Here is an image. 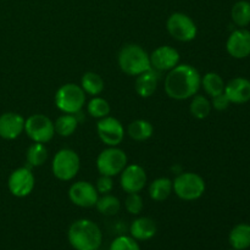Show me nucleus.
<instances>
[{
    "label": "nucleus",
    "instance_id": "obj_3",
    "mask_svg": "<svg viewBox=\"0 0 250 250\" xmlns=\"http://www.w3.org/2000/svg\"><path fill=\"white\" fill-rule=\"evenodd\" d=\"M119 66L128 76H139L150 70V56L142 46L127 44L119 53Z\"/></svg>",
    "mask_w": 250,
    "mask_h": 250
},
{
    "label": "nucleus",
    "instance_id": "obj_7",
    "mask_svg": "<svg viewBox=\"0 0 250 250\" xmlns=\"http://www.w3.org/2000/svg\"><path fill=\"white\" fill-rule=\"evenodd\" d=\"M126 166V153L117 146H107L97 158V168L100 175L114 177L120 175Z\"/></svg>",
    "mask_w": 250,
    "mask_h": 250
},
{
    "label": "nucleus",
    "instance_id": "obj_32",
    "mask_svg": "<svg viewBox=\"0 0 250 250\" xmlns=\"http://www.w3.org/2000/svg\"><path fill=\"white\" fill-rule=\"evenodd\" d=\"M126 210L132 215H139L144 208V203L139 193H128L125 200Z\"/></svg>",
    "mask_w": 250,
    "mask_h": 250
},
{
    "label": "nucleus",
    "instance_id": "obj_4",
    "mask_svg": "<svg viewBox=\"0 0 250 250\" xmlns=\"http://www.w3.org/2000/svg\"><path fill=\"white\" fill-rule=\"evenodd\" d=\"M85 104V93L81 85L66 83L55 93V105L63 114H77Z\"/></svg>",
    "mask_w": 250,
    "mask_h": 250
},
{
    "label": "nucleus",
    "instance_id": "obj_1",
    "mask_svg": "<svg viewBox=\"0 0 250 250\" xmlns=\"http://www.w3.org/2000/svg\"><path fill=\"white\" fill-rule=\"evenodd\" d=\"M166 94L175 100H186L198 94L202 87L199 71L188 63H178L165 77Z\"/></svg>",
    "mask_w": 250,
    "mask_h": 250
},
{
    "label": "nucleus",
    "instance_id": "obj_2",
    "mask_svg": "<svg viewBox=\"0 0 250 250\" xmlns=\"http://www.w3.org/2000/svg\"><path fill=\"white\" fill-rule=\"evenodd\" d=\"M67 238L75 250H98L103 243V233L92 220L81 219L73 222L67 232Z\"/></svg>",
    "mask_w": 250,
    "mask_h": 250
},
{
    "label": "nucleus",
    "instance_id": "obj_29",
    "mask_svg": "<svg viewBox=\"0 0 250 250\" xmlns=\"http://www.w3.org/2000/svg\"><path fill=\"white\" fill-rule=\"evenodd\" d=\"M26 158L31 166H42L48 159V149L43 143H33L27 149Z\"/></svg>",
    "mask_w": 250,
    "mask_h": 250
},
{
    "label": "nucleus",
    "instance_id": "obj_24",
    "mask_svg": "<svg viewBox=\"0 0 250 250\" xmlns=\"http://www.w3.org/2000/svg\"><path fill=\"white\" fill-rule=\"evenodd\" d=\"M81 87L85 94L97 97L104 90V80L95 72H85L81 80Z\"/></svg>",
    "mask_w": 250,
    "mask_h": 250
},
{
    "label": "nucleus",
    "instance_id": "obj_12",
    "mask_svg": "<svg viewBox=\"0 0 250 250\" xmlns=\"http://www.w3.org/2000/svg\"><path fill=\"white\" fill-rule=\"evenodd\" d=\"M68 198L71 203L80 208H93L95 207L99 198L97 188L94 185L85 181L73 183L68 189Z\"/></svg>",
    "mask_w": 250,
    "mask_h": 250
},
{
    "label": "nucleus",
    "instance_id": "obj_34",
    "mask_svg": "<svg viewBox=\"0 0 250 250\" xmlns=\"http://www.w3.org/2000/svg\"><path fill=\"white\" fill-rule=\"evenodd\" d=\"M229 100L225 93H221V94L216 95V97H212L211 106L214 107L215 110H217V111H224V110H226L227 107H229Z\"/></svg>",
    "mask_w": 250,
    "mask_h": 250
},
{
    "label": "nucleus",
    "instance_id": "obj_23",
    "mask_svg": "<svg viewBox=\"0 0 250 250\" xmlns=\"http://www.w3.org/2000/svg\"><path fill=\"white\" fill-rule=\"evenodd\" d=\"M225 82L221 76L216 72H208L202 77V87L208 95L216 97L225 92Z\"/></svg>",
    "mask_w": 250,
    "mask_h": 250
},
{
    "label": "nucleus",
    "instance_id": "obj_10",
    "mask_svg": "<svg viewBox=\"0 0 250 250\" xmlns=\"http://www.w3.org/2000/svg\"><path fill=\"white\" fill-rule=\"evenodd\" d=\"M36 185V178L27 167H19L10 173L7 178V188L14 197L24 198L29 195Z\"/></svg>",
    "mask_w": 250,
    "mask_h": 250
},
{
    "label": "nucleus",
    "instance_id": "obj_27",
    "mask_svg": "<svg viewBox=\"0 0 250 250\" xmlns=\"http://www.w3.org/2000/svg\"><path fill=\"white\" fill-rule=\"evenodd\" d=\"M189 111L193 117L198 120L207 119L211 111V103L208 100L207 97L204 95L195 94L192 97V102L189 105Z\"/></svg>",
    "mask_w": 250,
    "mask_h": 250
},
{
    "label": "nucleus",
    "instance_id": "obj_17",
    "mask_svg": "<svg viewBox=\"0 0 250 250\" xmlns=\"http://www.w3.org/2000/svg\"><path fill=\"white\" fill-rule=\"evenodd\" d=\"M225 94L229 103L244 104L250 100V81L243 77H237L225 85Z\"/></svg>",
    "mask_w": 250,
    "mask_h": 250
},
{
    "label": "nucleus",
    "instance_id": "obj_20",
    "mask_svg": "<svg viewBox=\"0 0 250 250\" xmlns=\"http://www.w3.org/2000/svg\"><path fill=\"white\" fill-rule=\"evenodd\" d=\"M229 244L236 250H246L250 247V225L238 224L229 232Z\"/></svg>",
    "mask_w": 250,
    "mask_h": 250
},
{
    "label": "nucleus",
    "instance_id": "obj_31",
    "mask_svg": "<svg viewBox=\"0 0 250 250\" xmlns=\"http://www.w3.org/2000/svg\"><path fill=\"white\" fill-rule=\"evenodd\" d=\"M109 250H141V247L133 237L119 236L111 242Z\"/></svg>",
    "mask_w": 250,
    "mask_h": 250
},
{
    "label": "nucleus",
    "instance_id": "obj_14",
    "mask_svg": "<svg viewBox=\"0 0 250 250\" xmlns=\"http://www.w3.org/2000/svg\"><path fill=\"white\" fill-rule=\"evenodd\" d=\"M151 68L164 72L171 71L180 62V53L170 45H163L156 48L150 54Z\"/></svg>",
    "mask_w": 250,
    "mask_h": 250
},
{
    "label": "nucleus",
    "instance_id": "obj_28",
    "mask_svg": "<svg viewBox=\"0 0 250 250\" xmlns=\"http://www.w3.org/2000/svg\"><path fill=\"white\" fill-rule=\"evenodd\" d=\"M232 21L238 27H246L250 23V2L247 0H239L231 10Z\"/></svg>",
    "mask_w": 250,
    "mask_h": 250
},
{
    "label": "nucleus",
    "instance_id": "obj_13",
    "mask_svg": "<svg viewBox=\"0 0 250 250\" xmlns=\"http://www.w3.org/2000/svg\"><path fill=\"white\" fill-rule=\"evenodd\" d=\"M120 183H121V188L127 194L139 193L144 189L146 185V170L138 164L127 165L121 172Z\"/></svg>",
    "mask_w": 250,
    "mask_h": 250
},
{
    "label": "nucleus",
    "instance_id": "obj_6",
    "mask_svg": "<svg viewBox=\"0 0 250 250\" xmlns=\"http://www.w3.org/2000/svg\"><path fill=\"white\" fill-rule=\"evenodd\" d=\"M80 156L72 149H61L55 154L51 164L54 176L60 181H71L80 171Z\"/></svg>",
    "mask_w": 250,
    "mask_h": 250
},
{
    "label": "nucleus",
    "instance_id": "obj_5",
    "mask_svg": "<svg viewBox=\"0 0 250 250\" xmlns=\"http://www.w3.org/2000/svg\"><path fill=\"white\" fill-rule=\"evenodd\" d=\"M173 192L180 199L186 202L197 200L204 194L205 181L194 172H182L173 180Z\"/></svg>",
    "mask_w": 250,
    "mask_h": 250
},
{
    "label": "nucleus",
    "instance_id": "obj_21",
    "mask_svg": "<svg viewBox=\"0 0 250 250\" xmlns=\"http://www.w3.org/2000/svg\"><path fill=\"white\" fill-rule=\"evenodd\" d=\"M172 181L167 177H160L154 180L149 186V195L155 202H164L172 193Z\"/></svg>",
    "mask_w": 250,
    "mask_h": 250
},
{
    "label": "nucleus",
    "instance_id": "obj_18",
    "mask_svg": "<svg viewBox=\"0 0 250 250\" xmlns=\"http://www.w3.org/2000/svg\"><path fill=\"white\" fill-rule=\"evenodd\" d=\"M156 224L150 217H138L129 227V233L136 241H149L156 234Z\"/></svg>",
    "mask_w": 250,
    "mask_h": 250
},
{
    "label": "nucleus",
    "instance_id": "obj_30",
    "mask_svg": "<svg viewBox=\"0 0 250 250\" xmlns=\"http://www.w3.org/2000/svg\"><path fill=\"white\" fill-rule=\"evenodd\" d=\"M88 114L95 119H104V117L109 116L110 114V105L107 100L104 98L94 97L87 105Z\"/></svg>",
    "mask_w": 250,
    "mask_h": 250
},
{
    "label": "nucleus",
    "instance_id": "obj_25",
    "mask_svg": "<svg viewBox=\"0 0 250 250\" xmlns=\"http://www.w3.org/2000/svg\"><path fill=\"white\" fill-rule=\"evenodd\" d=\"M78 120L76 115L72 114H63L56 119L54 122L55 127V133H58L61 137H70L75 133V131L78 127Z\"/></svg>",
    "mask_w": 250,
    "mask_h": 250
},
{
    "label": "nucleus",
    "instance_id": "obj_11",
    "mask_svg": "<svg viewBox=\"0 0 250 250\" xmlns=\"http://www.w3.org/2000/svg\"><path fill=\"white\" fill-rule=\"evenodd\" d=\"M97 132L100 141L107 146H117L125 138V128L121 122L111 116L100 119L97 125Z\"/></svg>",
    "mask_w": 250,
    "mask_h": 250
},
{
    "label": "nucleus",
    "instance_id": "obj_19",
    "mask_svg": "<svg viewBox=\"0 0 250 250\" xmlns=\"http://www.w3.org/2000/svg\"><path fill=\"white\" fill-rule=\"evenodd\" d=\"M159 84V77L156 75L155 71L153 68L146 71V72L141 73L137 76L136 84H134V89H136L137 94L142 98H149L155 93L156 88Z\"/></svg>",
    "mask_w": 250,
    "mask_h": 250
},
{
    "label": "nucleus",
    "instance_id": "obj_22",
    "mask_svg": "<svg viewBox=\"0 0 250 250\" xmlns=\"http://www.w3.org/2000/svg\"><path fill=\"white\" fill-rule=\"evenodd\" d=\"M127 133L134 141L144 142L153 136L154 127L146 120H136L128 125Z\"/></svg>",
    "mask_w": 250,
    "mask_h": 250
},
{
    "label": "nucleus",
    "instance_id": "obj_8",
    "mask_svg": "<svg viewBox=\"0 0 250 250\" xmlns=\"http://www.w3.org/2000/svg\"><path fill=\"white\" fill-rule=\"evenodd\" d=\"M24 132L34 143H48L55 136L54 122L43 114L31 115L24 120Z\"/></svg>",
    "mask_w": 250,
    "mask_h": 250
},
{
    "label": "nucleus",
    "instance_id": "obj_9",
    "mask_svg": "<svg viewBox=\"0 0 250 250\" xmlns=\"http://www.w3.org/2000/svg\"><path fill=\"white\" fill-rule=\"evenodd\" d=\"M166 28L171 37L180 42H190L197 37L195 22L183 12H173L166 22Z\"/></svg>",
    "mask_w": 250,
    "mask_h": 250
},
{
    "label": "nucleus",
    "instance_id": "obj_35",
    "mask_svg": "<svg viewBox=\"0 0 250 250\" xmlns=\"http://www.w3.org/2000/svg\"><path fill=\"white\" fill-rule=\"evenodd\" d=\"M231 250H236V249H231Z\"/></svg>",
    "mask_w": 250,
    "mask_h": 250
},
{
    "label": "nucleus",
    "instance_id": "obj_33",
    "mask_svg": "<svg viewBox=\"0 0 250 250\" xmlns=\"http://www.w3.org/2000/svg\"><path fill=\"white\" fill-rule=\"evenodd\" d=\"M95 188H97L99 194L102 195L109 194V193L112 190V188H114L112 177H110V176L100 175V177L98 178L97 183H95Z\"/></svg>",
    "mask_w": 250,
    "mask_h": 250
},
{
    "label": "nucleus",
    "instance_id": "obj_15",
    "mask_svg": "<svg viewBox=\"0 0 250 250\" xmlns=\"http://www.w3.org/2000/svg\"><path fill=\"white\" fill-rule=\"evenodd\" d=\"M226 49L234 59H244L250 55V32L248 29H236L229 37Z\"/></svg>",
    "mask_w": 250,
    "mask_h": 250
},
{
    "label": "nucleus",
    "instance_id": "obj_26",
    "mask_svg": "<svg viewBox=\"0 0 250 250\" xmlns=\"http://www.w3.org/2000/svg\"><path fill=\"white\" fill-rule=\"evenodd\" d=\"M95 208L104 216H114L121 209V203H120L119 198H116L115 195L104 194L98 198Z\"/></svg>",
    "mask_w": 250,
    "mask_h": 250
},
{
    "label": "nucleus",
    "instance_id": "obj_16",
    "mask_svg": "<svg viewBox=\"0 0 250 250\" xmlns=\"http://www.w3.org/2000/svg\"><path fill=\"white\" fill-rule=\"evenodd\" d=\"M24 131V119L17 112H4L0 115V137L14 141Z\"/></svg>",
    "mask_w": 250,
    "mask_h": 250
}]
</instances>
